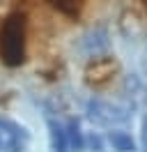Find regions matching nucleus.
I'll return each mask as SVG.
<instances>
[{"mask_svg":"<svg viewBox=\"0 0 147 152\" xmlns=\"http://www.w3.org/2000/svg\"><path fill=\"white\" fill-rule=\"evenodd\" d=\"M0 60L7 67H18L25 60V16L9 14L0 28Z\"/></svg>","mask_w":147,"mask_h":152,"instance_id":"nucleus-1","label":"nucleus"},{"mask_svg":"<svg viewBox=\"0 0 147 152\" xmlns=\"http://www.w3.org/2000/svg\"><path fill=\"white\" fill-rule=\"evenodd\" d=\"M25 129L12 120L0 118V152H18L25 145Z\"/></svg>","mask_w":147,"mask_h":152,"instance_id":"nucleus-2","label":"nucleus"},{"mask_svg":"<svg viewBox=\"0 0 147 152\" xmlns=\"http://www.w3.org/2000/svg\"><path fill=\"white\" fill-rule=\"evenodd\" d=\"M87 111H90L92 120H97L99 124H106V127L122 124V122H127V118H129L124 108H119V106H110V104H106V102H90Z\"/></svg>","mask_w":147,"mask_h":152,"instance_id":"nucleus-3","label":"nucleus"},{"mask_svg":"<svg viewBox=\"0 0 147 152\" xmlns=\"http://www.w3.org/2000/svg\"><path fill=\"white\" fill-rule=\"evenodd\" d=\"M110 46V39H108V32L106 30H90L87 35H83L81 37V51L85 53V56H90V58H99L101 53H106Z\"/></svg>","mask_w":147,"mask_h":152,"instance_id":"nucleus-4","label":"nucleus"},{"mask_svg":"<svg viewBox=\"0 0 147 152\" xmlns=\"http://www.w3.org/2000/svg\"><path fill=\"white\" fill-rule=\"evenodd\" d=\"M110 143H113V148L119 152H131L133 150V141H131V136L124 132H113L110 134Z\"/></svg>","mask_w":147,"mask_h":152,"instance_id":"nucleus-5","label":"nucleus"},{"mask_svg":"<svg viewBox=\"0 0 147 152\" xmlns=\"http://www.w3.org/2000/svg\"><path fill=\"white\" fill-rule=\"evenodd\" d=\"M55 10L64 14V16H78V0H48Z\"/></svg>","mask_w":147,"mask_h":152,"instance_id":"nucleus-6","label":"nucleus"}]
</instances>
